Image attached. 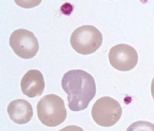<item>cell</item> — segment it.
<instances>
[{
	"label": "cell",
	"instance_id": "8992f818",
	"mask_svg": "<svg viewBox=\"0 0 154 131\" xmlns=\"http://www.w3.org/2000/svg\"><path fill=\"white\" fill-rule=\"evenodd\" d=\"M109 59L114 68L119 71H126L136 66L138 56L136 50L132 46L125 44H119L111 48Z\"/></svg>",
	"mask_w": 154,
	"mask_h": 131
},
{
	"label": "cell",
	"instance_id": "277c9868",
	"mask_svg": "<svg viewBox=\"0 0 154 131\" xmlns=\"http://www.w3.org/2000/svg\"><path fill=\"white\" fill-rule=\"evenodd\" d=\"M91 115L94 121L98 125L109 127L114 125L120 119L122 107L116 100L108 96L98 99L94 104Z\"/></svg>",
	"mask_w": 154,
	"mask_h": 131
},
{
	"label": "cell",
	"instance_id": "30bf717a",
	"mask_svg": "<svg viewBox=\"0 0 154 131\" xmlns=\"http://www.w3.org/2000/svg\"><path fill=\"white\" fill-rule=\"evenodd\" d=\"M71 10V6L68 3H65L64 4L61 6L60 8V10L61 12L66 15H69Z\"/></svg>",
	"mask_w": 154,
	"mask_h": 131
},
{
	"label": "cell",
	"instance_id": "52a82bcc",
	"mask_svg": "<svg viewBox=\"0 0 154 131\" xmlns=\"http://www.w3.org/2000/svg\"><path fill=\"white\" fill-rule=\"evenodd\" d=\"M20 86L23 93L29 97L40 96L45 87L42 74L37 69L29 70L22 78Z\"/></svg>",
	"mask_w": 154,
	"mask_h": 131
},
{
	"label": "cell",
	"instance_id": "7c38bea8",
	"mask_svg": "<svg viewBox=\"0 0 154 131\" xmlns=\"http://www.w3.org/2000/svg\"><path fill=\"white\" fill-rule=\"evenodd\" d=\"M151 92L153 98L154 100V77L152 80L151 83Z\"/></svg>",
	"mask_w": 154,
	"mask_h": 131
},
{
	"label": "cell",
	"instance_id": "ba28073f",
	"mask_svg": "<svg viewBox=\"0 0 154 131\" xmlns=\"http://www.w3.org/2000/svg\"><path fill=\"white\" fill-rule=\"evenodd\" d=\"M7 110L11 120L19 124L27 123L33 115V108L31 104L22 99L11 102L8 106Z\"/></svg>",
	"mask_w": 154,
	"mask_h": 131
},
{
	"label": "cell",
	"instance_id": "6da1fadb",
	"mask_svg": "<svg viewBox=\"0 0 154 131\" xmlns=\"http://www.w3.org/2000/svg\"><path fill=\"white\" fill-rule=\"evenodd\" d=\"M61 85L67 94L68 107L74 111L87 108L96 93L94 78L81 69L70 70L66 73L62 78Z\"/></svg>",
	"mask_w": 154,
	"mask_h": 131
},
{
	"label": "cell",
	"instance_id": "7a4b0ae2",
	"mask_svg": "<svg viewBox=\"0 0 154 131\" xmlns=\"http://www.w3.org/2000/svg\"><path fill=\"white\" fill-rule=\"evenodd\" d=\"M37 110L39 120L43 124L49 127L59 125L67 117L64 101L54 94L43 96L37 104Z\"/></svg>",
	"mask_w": 154,
	"mask_h": 131
},
{
	"label": "cell",
	"instance_id": "8fae6325",
	"mask_svg": "<svg viewBox=\"0 0 154 131\" xmlns=\"http://www.w3.org/2000/svg\"><path fill=\"white\" fill-rule=\"evenodd\" d=\"M58 131H84L81 127L77 126L70 125L67 126Z\"/></svg>",
	"mask_w": 154,
	"mask_h": 131
},
{
	"label": "cell",
	"instance_id": "5b68a950",
	"mask_svg": "<svg viewBox=\"0 0 154 131\" xmlns=\"http://www.w3.org/2000/svg\"><path fill=\"white\" fill-rule=\"evenodd\" d=\"M9 43L16 54L26 59L34 57L39 48L38 40L34 34L24 29L14 31L10 36Z\"/></svg>",
	"mask_w": 154,
	"mask_h": 131
},
{
	"label": "cell",
	"instance_id": "3957f363",
	"mask_svg": "<svg viewBox=\"0 0 154 131\" xmlns=\"http://www.w3.org/2000/svg\"><path fill=\"white\" fill-rule=\"evenodd\" d=\"M102 35L94 26L85 25L75 29L70 39L71 45L78 53L88 55L95 52L101 46Z\"/></svg>",
	"mask_w": 154,
	"mask_h": 131
},
{
	"label": "cell",
	"instance_id": "9c48e42d",
	"mask_svg": "<svg viewBox=\"0 0 154 131\" xmlns=\"http://www.w3.org/2000/svg\"><path fill=\"white\" fill-rule=\"evenodd\" d=\"M126 131H154V124L148 121H138L130 125Z\"/></svg>",
	"mask_w": 154,
	"mask_h": 131
}]
</instances>
